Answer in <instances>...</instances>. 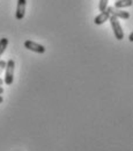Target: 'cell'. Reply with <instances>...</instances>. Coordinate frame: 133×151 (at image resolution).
I'll return each instance as SVG.
<instances>
[{"mask_svg":"<svg viewBox=\"0 0 133 151\" xmlns=\"http://www.w3.org/2000/svg\"><path fill=\"white\" fill-rule=\"evenodd\" d=\"M108 2H109V0H100V4H98V9H100L101 12L105 11V9H107V7H108Z\"/></svg>","mask_w":133,"mask_h":151,"instance_id":"9","label":"cell"},{"mask_svg":"<svg viewBox=\"0 0 133 151\" xmlns=\"http://www.w3.org/2000/svg\"><path fill=\"white\" fill-rule=\"evenodd\" d=\"M14 69H15V62L13 59H8L6 62V73H5V84L6 85H12L14 81Z\"/></svg>","mask_w":133,"mask_h":151,"instance_id":"1","label":"cell"},{"mask_svg":"<svg viewBox=\"0 0 133 151\" xmlns=\"http://www.w3.org/2000/svg\"><path fill=\"white\" fill-rule=\"evenodd\" d=\"M2 93H4V88H2L1 86H0V95L2 94Z\"/></svg>","mask_w":133,"mask_h":151,"instance_id":"12","label":"cell"},{"mask_svg":"<svg viewBox=\"0 0 133 151\" xmlns=\"http://www.w3.org/2000/svg\"><path fill=\"white\" fill-rule=\"evenodd\" d=\"M129 40H130L131 42H133V33H131V34H130V36H129Z\"/></svg>","mask_w":133,"mask_h":151,"instance_id":"11","label":"cell"},{"mask_svg":"<svg viewBox=\"0 0 133 151\" xmlns=\"http://www.w3.org/2000/svg\"><path fill=\"white\" fill-rule=\"evenodd\" d=\"M109 21H110L111 27H112V29H114L115 37L117 38V40H119V41L123 40V37H124V32H123V29H122V26H120L119 20L117 19L116 17H114V15H111V17L109 18Z\"/></svg>","mask_w":133,"mask_h":151,"instance_id":"2","label":"cell"},{"mask_svg":"<svg viewBox=\"0 0 133 151\" xmlns=\"http://www.w3.org/2000/svg\"><path fill=\"white\" fill-rule=\"evenodd\" d=\"M26 0H18V6H16V12H15V18L16 20H22L26 14Z\"/></svg>","mask_w":133,"mask_h":151,"instance_id":"4","label":"cell"},{"mask_svg":"<svg viewBox=\"0 0 133 151\" xmlns=\"http://www.w3.org/2000/svg\"><path fill=\"white\" fill-rule=\"evenodd\" d=\"M7 45H8V38H6V37L0 38V57L2 56V54L5 52Z\"/></svg>","mask_w":133,"mask_h":151,"instance_id":"8","label":"cell"},{"mask_svg":"<svg viewBox=\"0 0 133 151\" xmlns=\"http://www.w3.org/2000/svg\"><path fill=\"white\" fill-rule=\"evenodd\" d=\"M5 68H6V62L5 60H0V75L2 73V71L5 70Z\"/></svg>","mask_w":133,"mask_h":151,"instance_id":"10","label":"cell"},{"mask_svg":"<svg viewBox=\"0 0 133 151\" xmlns=\"http://www.w3.org/2000/svg\"><path fill=\"white\" fill-rule=\"evenodd\" d=\"M108 9H109L110 14L116 17L117 19H124V20L130 19V13H127L125 11H118L117 8H114V7H108Z\"/></svg>","mask_w":133,"mask_h":151,"instance_id":"6","label":"cell"},{"mask_svg":"<svg viewBox=\"0 0 133 151\" xmlns=\"http://www.w3.org/2000/svg\"><path fill=\"white\" fill-rule=\"evenodd\" d=\"M110 17H111V14H110V12H109V9H108V7H107V9H105V11L101 12V13L96 17L95 20H94V22H95V24H97V26L103 24L105 21H108V20H109Z\"/></svg>","mask_w":133,"mask_h":151,"instance_id":"5","label":"cell"},{"mask_svg":"<svg viewBox=\"0 0 133 151\" xmlns=\"http://www.w3.org/2000/svg\"><path fill=\"white\" fill-rule=\"evenodd\" d=\"M24 48H27L28 50H31L34 52H37V54H44L45 52V47L42 45V44H38L34 41H30V40H27L24 42Z\"/></svg>","mask_w":133,"mask_h":151,"instance_id":"3","label":"cell"},{"mask_svg":"<svg viewBox=\"0 0 133 151\" xmlns=\"http://www.w3.org/2000/svg\"><path fill=\"white\" fill-rule=\"evenodd\" d=\"M1 85H2V79L0 78V86H1Z\"/></svg>","mask_w":133,"mask_h":151,"instance_id":"13","label":"cell"},{"mask_svg":"<svg viewBox=\"0 0 133 151\" xmlns=\"http://www.w3.org/2000/svg\"><path fill=\"white\" fill-rule=\"evenodd\" d=\"M130 6H132V0H117L115 2V8H117V9L130 7Z\"/></svg>","mask_w":133,"mask_h":151,"instance_id":"7","label":"cell"}]
</instances>
